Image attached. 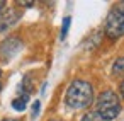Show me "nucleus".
I'll list each match as a JSON object with an SVG mask.
<instances>
[{
	"instance_id": "obj_12",
	"label": "nucleus",
	"mask_w": 124,
	"mask_h": 121,
	"mask_svg": "<svg viewBox=\"0 0 124 121\" xmlns=\"http://www.w3.org/2000/svg\"><path fill=\"white\" fill-rule=\"evenodd\" d=\"M119 90H121V95L124 97V80L121 82V85H119Z\"/></svg>"
},
{
	"instance_id": "obj_1",
	"label": "nucleus",
	"mask_w": 124,
	"mask_h": 121,
	"mask_svg": "<svg viewBox=\"0 0 124 121\" xmlns=\"http://www.w3.org/2000/svg\"><path fill=\"white\" fill-rule=\"evenodd\" d=\"M93 101V89L85 80H73L66 89L65 102L71 109H85Z\"/></svg>"
},
{
	"instance_id": "obj_6",
	"label": "nucleus",
	"mask_w": 124,
	"mask_h": 121,
	"mask_svg": "<svg viewBox=\"0 0 124 121\" xmlns=\"http://www.w3.org/2000/svg\"><path fill=\"white\" fill-rule=\"evenodd\" d=\"M27 94H22L21 97H17V99H14L12 101V107L16 109V111H24L26 109V106H27Z\"/></svg>"
},
{
	"instance_id": "obj_15",
	"label": "nucleus",
	"mask_w": 124,
	"mask_h": 121,
	"mask_svg": "<svg viewBox=\"0 0 124 121\" xmlns=\"http://www.w3.org/2000/svg\"><path fill=\"white\" fill-rule=\"evenodd\" d=\"M51 121H61V119H51Z\"/></svg>"
},
{
	"instance_id": "obj_4",
	"label": "nucleus",
	"mask_w": 124,
	"mask_h": 121,
	"mask_svg": "<svg viewBox=\"0 0 124 121\" xmlns=\"http://www.w3.org/2000/svg\"><path fill=\"white\" fill-rule=\"evenodd\" d=\"M21 46H22V43H21L19 38H7L2 44H0V56L4 60H10L12 56L17 55Z\"/></svg>"
},
{
	"instance_id": "obj_5",
	"label": "nucleus",
	"mask_w": 124,
	"mask_h": 121,
	"mask_svg": "<svg viewBox=\"0 0 124 121\" xmlns=\"http://www.w3.org/2000/svg\"><path fill=\"white\" fill-rule=\"evenodd\" d=\"M17 19H19V14H16V10H9V12L5 14V17L0 21V33L5 31V29H9L12 24H16Z\"/></svg>"
},
{
	"instance_id": "obj_10",
	"label": "nucleus",
	"mask_w": 124,
	"mask_h": 121,
	"mask_svg": "<svg viewBox=\"0 0 124 121\" xmlns=\"http://www.w3.org/2000/svg\"><path fill=\"white\" fill-rule=\"evenodd\" d=\"M39 106H41V102H39V101H36V102L32 104V118H36V116H38V112H39Z\"/></svg>"
},
{
	"instance_id": "obj_7",
	"label": "nucleus",
	"mask_w": 124,
	"mask_h": 121,
	"mask_svg": "<svg viewBox=\"0 0 124 121\" xmlns=\"http://www.w3.org/2000/svg\"><path fill=\"white\" fill-rule=\"evenodd\" d=\"M82 121H105L99 112H95V111H92V112H87L83 118H82Z\"/></svg>"
},
{
	"instance_id": "obj_13",
	"label": "nucleus",
	"mask_w": 124,
	"mask_h": 121,
	"mask_svg": "<svg viewBox=\"0 0 124 121\" xmlns=\"http://www.w3.org/2000/svg\"><path fill=\"white\" fill-rule=\"evenodd\" d=\"M4 7H5V2H2V0H0V12L4 10Z\"/></svg>"
},
{
	"instance_id": "obj_9",
	"label": "nucleus",
	"mask_w": 124,
	"mask_h": 121,
	"mask_svg": "<svg viewBox=\"0 0 124 121\" xmlns=\"http://www.w3.org/2000/svg\"><path fill=\"white\" fill-rule=\"evenodd\" d=\"M70 24H71V17H65L63 19V27H61V39H65V36L70 29Z\"/></svg>"
},
{
	"instance_id": "obj_2",
	"label": "nucleus",
	"mask_w": 124,
	"mask_h": 121,
	"mask_svg": "<svg viewBox=\"0 0 124 121\" xmlns=\"http://www.w3.org/2000/svg\"><path fill=\"white\" fill-rule=\"evenodd\" d=\"M105 121H110L114 119L119 112H121V102H119V97L112 92V90H104L99 99H97V111Z\"/></svg>"
},
{
	"instance_id": "obj_8",
	"label": "nucleus",
	"mask_w": 124,
	"mask_h": 121,
	"mask_svg": "<svg viewBox=\"0 0 124 121\" xmlns=\"http://www.w3.org/2000/svg\"><path fill=\"white\" fill-rule=\"evenodd\" d=\"M114 73H124V56L122 58H117L114 61V67H112Z\"/></svg>"
},
{
	"instance_id": "obj_3",
	"label": "nucleus",
	"mask_w": 124,
	"mask_h": 121,
	"mask_svg": "<svg viewBox=\"0 0 124 121\" xmlns=\"http://www.w3.org/2000/svg\"><path fill=\"white\" fill-rule=\"evenodd\" d=\"M105 34L110 39L124 36V2H119L112 7L105 19Z\"/></svg>"
},
{
	"instance_id": "obj_11",
	"label": "nucleus",
	"mask_w": 124,
	"mask_h": 121,
	"mask_svg": "<svg viewBox=\"0 0 124 121\" xmlns=\"http://www.w3.org/2000/svg\"><path fill=\"white\" fill-rule=\"evenodd\" d=\"M19 5H22V7H32L34 4L32 2H19Z\"/></svg>"
},
{
	"instance_id": "obj_16",
	"label": "nucleus",
	"mask_w": 124,
	"mask_h": 121,
	"mask_svg": "<svg viewBox=\"0 0 124 121\" xmlns=\"http://www.w3.org/2000/svg\"><path fill=\"white\" fill-rule=\"evenodd\" d=\"M0 77H2V70H0Z\"/></svg>"
},
{
	"instance_id": "obj_14",
	"label": "nucleus",
	"mask_w": 124,
	"mask_h": 121,
	"mask_svg": "<svg viewBox=\"0 0 124 121\" xmlns=\"http://www.w3.org/2000/svg\"><path fill=\"white\" fill-rule=\"evenodd\" d=\"M4 121H17V119H4Z\"/></svg>"
}]
</instances>
